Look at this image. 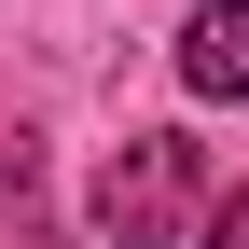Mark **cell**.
Instances as JSON below:
<instances>
[{
  "instance_id": "1",
  "label": "cell",
  "mask_w": 249,
  "mask_h": 249,
  "mask_svg": "<svg viewBox=\"0 0 249 249\" xmlns=\"http://www.w3.org/2000/svg\"><path fill=\"white\" fill-rule=\"evenodd\" d=\"M194 222V139H124L97 166V249H180Z\"/></svg>"
},
{
  "instance_id": "2",
  "label": "cell",
  "mask_w": 249,
  "mask_h": 249,
  "mask_svg": "<svg viewBox=\"0 0 249 249\" xmlns=\"http://www.w3.org/2000/svg\"><path fill=\"white\" fill-rule=\"evenodd\" d=\"M180 83H194V97H249V0H194V28H180Z\"/></svg>"
},
{
  "instance_id": "3",
  "label": "cell",
  "mask_w": 249,
  "mask_h": 249,
  "mask_svg": "<svg viewBox=\"0 0 249 249\" xmlns=\"http://www.w3.org/2000/svg\"><path fill=\"white\" fill-rule=\"evenodd\" d=\"M208 249H249V180H235L222 208H208Z\"/></svg>"
}]
</instances>
